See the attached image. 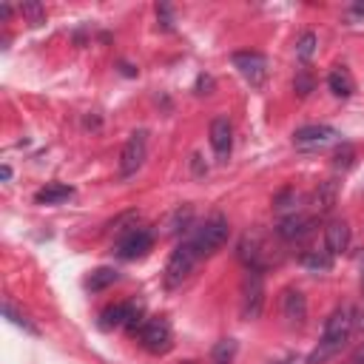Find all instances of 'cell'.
I'll return each instance as SVG.
<instances>
[{
  "label": "cell",
  "instance_id": "6da1fadb",
  "mask_svg": "<svg viewBox=\"0 0 364 364\" xmlns=\"http://www.w3.org/2000/svg\"><path fill=\"white\" fill-rule=\"evenodd\" d=\"M350 333H353V313H350L347 307H336V310L327 316L321 341H318V347L310 353L307 364H324L327 358H333L336 353H341V347L350 341Z\"/></svg>",
  "mask_w": 364,
  "mask_h": 364
},
{
  "label": "cell",
  "instance_id": "7a4b0ae2",
  "mask_svg": "<svg viewBox=\"0 0 364 364\" xmlns=\"http://www.w3.org/2000/svg\"><path fill=\"white\" fill-rule=\"evenodd\" d=\"M228 236H230L228 219H225V216H210L205 225L196 228V233H193L188 242H191V247L196 250V256L202 259V256H213V253L228 242Z\"/></svg>",
  "mask_w": 364,
  "mask_h": 364
},
{
  "label": "cell",
  "instance_id": "3957f363",
  "mask_svg": "<svg viewBox=\"0 0 364 364\" xmlns=\"http://www.w3.org/2000/svg\"><path fill=\"white\" fill-rule=\"evenodd\" d=\"M145 156H148V131H134L128 139H125V145H122V151H119V176L122 179H131L139 168H142V162H145Z\"/></svg>",
  "mask_w": 364,
  "mask_h": 364
},
{
  "label": "cell",
  "instance_id": "277c9868",
  "mask_svg": "<svg viewBox=\"0 0 364 364\" xmlns=\"http://www.w3.org/2000/svg\"><path fill=\"white\" fill-rule=\"evenodd\" d=\"M196 259H199V256H196V250L191 247V242L176 245V247L171 250V256H168V264H165V287H179V284L191 276Z\"/></svg>",
  "mask_w": 364,
  "mask_h": 364
},
{
  "label": "cell",
  "instance_id": "5b68a950",
  "mask_svg": "<svg viewBox=\"0 0 364 364\" xmlns=\"http://www.w3.org/2000/svg\"><path fill=\"white\" fill-rule=\"evenodd\" d=\"M341 134L333 125H301L293 131V145L299 151H321L327 145H336Z\"/></svg>",
  "mask_w": 364,
  "mask_h": 364
},
{
  "label": "cell",
  "instance_id": "8992f818",
  "mask_svg": "<svg viewBox=\"0 0 364 364\" xmlns=\"http://www.w3.org/2000/svg\"><path fill=\"white\" fill-rule=\"evenodd\" d=\"M264 307V279L262 270H247L245 282H242V316L247 321L259 318Z\"/></svg>",
  "mask_w": 364,
  "mask_h": 364
},
{
  "label": "cell",
  "instance_id": "52a82bcc",
  "mask_svg": "<svg viewBox=\"0 0 364 364\" xmlns=\"http://www.w3.org/2000/svg\"><path fill=\"white\" fill-rule=\"evenodd\" d=\"M154 245V233L148 228H131L128 233H122L117 239V256L119 259H139L151 250Z\"/></svg>",
  "mask_w": 364,
  "mask_h": 364
},
{
  "label": "cell",
  "instance_id": "ba28073f",
  "mask_svg": "<svg viewBox=\"0 0 364 364\" xmlns=\"http://www.w3.org/2000/svg\"><path fill=\"white\" fill-rule=\"evenodd\" d=\"M233 65H236V71H239L253 88H259V85L264 82V77H267V60H264V54H259V51H236V54H233Z\"/></svg>",
  "mask_w": 364,
  "mask_h": 364
},
{
  "label": "cell",
  "instance_id": "9c48e42d",
  "mask_svg": "<svg viewBox=\"0 0 364 364\" xmlns=\"http://www.w3.org/2000/svg\"><path fill=\"white\" fill-rule=\"evenodd\" d=\"M139 338H142V347L151 353H168L171 350V327L165 318H151L142 327Z\"/></svg>",
  "mask_w": 364,
  "mask_h": 364
},
{
  "label": "cell",
  "instance_id": "30bf717a",
  "mask_svg": "<svg viewBox=\"0 0 364 364\" xmlns=\"http://www.w3.org/2000/svg\"><path fill=\"white\" fill-rule=\"evenodd\" d=\"M282 316H284V321L290 327H301L307 321V299H304L301 290L287 287L282 293Z\"/></svg>",
  "mask_w": 364,
  "mask_h": 364
},
{
  "label": "cell",
  "instance_id": "8fae6325",
  "mask_svg": "<svg viewBox=\"0 0 364 364\" xmlns=\"http://www.w3.org/2000/svg\"><path fill=\"white\" fill-rule=\"evenodd\" d=\"M324 247H327L330 256H338L350 247V225L344 219H333L324 228Z\"/></svg>",
  "mask_w": 364,
  "mask_h": 364
},
{
  "label": "cell",
  "instance_id": "7c38bea8",
  "mask_svg": "<svg viewBox=\"0 0 364 364\" xmlns=\"http://www.w3.org/2000/svg\"><path fill=\"white\" fill-rule=\"evenodd\" d=\"M210 148L216 151L219 159H225L230 154V148H233V128H230L228 117H216L210 122Z\"/></svg>",
  "mask_w": 364,
  "mask_h": 364
},
{
  "label": "cell",
  "instance_id": "4fadbf2b",
  "mask_svg": "<svg viewBox=\"0 0 364 364\" xmlns=\"http://www.w3.org/2000/svg\"><path fill=\"white\" fill-rule=\"evenodd\" d=\"M313 225H316V219H313V216H304V213H290L287 219H282V222H279L276 233H279L282 239L293 242V239L307 236V233L313 230Z\"/></svg>",
  "mask_w": 364,
  "mask_h": 364
},
{
  "label": "cell",
  "instance_id": "5bb4252c",
  "mask_svg": "<svg viewBox=\"0 0 364 364\" xmlns=\"http://www.w3.org/2000/svg\"><path fill=\"white\" fill-rule=\"evenodd\" d=\"M134 310H136V304H111V307H105L102 313H100V327L102 330H114V327H122V324H128V318L134 316Z\"/></svg>",
  "mask_w": 364,
  "mask_h": 364
},
{
  "label": "cell",
  "instance_id": "9a60e30c",
  "mask_svg": "<svg viewBox=\"0 0 364 364\" xmlns=\"http://www.w3.org/2000/svg\"><path fill=\"white\" fill-rule=\"evenodd\" d=\"M74 196V188L71 185H63V182H48L46 188H40L34 193V199L40 205H60V202H68Z\"/></svg>",
  "mask_w": 364,
  "mask_h": 364
},
{
  "label": "cell",
  "instance_id": "2e32d148",
  "mask_svg": "<svg viewBox=\"0 0 364 364\" xmlns=\"http://www.w3.org/2000/svg\"><path fill=\"white\" fill-rule=\"evenodd\" d=\"M262 242H259V236H245L242 242H239V259L247 264V270H262Z\"/></svg>",
  "mask_w": 364,
  "mask_h": 364
},
{
  "label": "cell",
  "instance_id": "e0dca14e",
  "mask_svg": "<svg viewBox=\"0 0 364 364\" xmlns=\"http://www.w3.org/2000/svg\"><path fill=\"white\" fill-rule=\"evenodd\" d=\"M327 88H330L336 97L347 100V97L355 91V82H353V77H350V71H347V68H333V71H330V77H327Z\"/></svg>",
  "mask_w": 364,
  "mask_h": 364
},
{
  "label": "cell",
  "instance_id": "ac0fdd59",
  "mask_svg": "<svg viewBox=\"0 0 364 364\" xmlns=\"http://www.w3.org/2000/svg\"><path fill=\"white\" fill-rule=\"evenodd\" d=\"M301 264H304L307 270H313V273H324V270L333 267V256H330L327 250H310V253L301 256Z\"/></svg>",
  "mask_w": 364,
  "mask_h": 364
},
{
  "label": "cell",
  "instance_id": "d6986e66",
  "mask_svg": "<svg viewBox=\"0 0 364 364\" xmlns=\"http://www.w3.org/2000/svg\"><path fill=\"white\" fill-rule=\"evenodd\" d=\"M333 205H336V182L327 179V182L318 185V191H316V210H318V213H327Z\"/></svg>",
  "mask_w": 364,
  "mask_h": 364
},
{
  "label": "cell",
  "instance_id": "ffe728a7",
  "mask_svg": "<svg viewBox=\"0 0 364 364\" xmlns=\"http://www.w3.org/2000/svg\"><path fill=\"white\" fill-rule=\"evenodd\" d=\"M117 279H119V276H117V270H114V267H100V270H94V273L88 276V282H85V284H88L91 290H105V287H108V284H114Z\"/></svg>",
  "mask_w": 364,
  "mask_h": 364
},
{
  "label": "cell",
  "instance_id": "44dd1931",
  "mask_svg": "<svg viewBox=\"0 0 364 364\" xmlns=\"http://www.w3.org/2000/svg\"><path fill=\"white\" fill-rule=\"evenodd\" d=\"M233 355H236V341L233 338H222L210 353V364H230Z\"/></svg>",
  "mask_w": 364,
  "mask_h": 364
},
{
  "label": "cell",
  "instance_id": "7402d4cb",
  "mask_svg": "<svg viewBox=\"0 0 364 364\" xmlns=\"http://www.w3.org/2000/svg\"><path fill=\"white\" fill-rule=\"evenodd\" d=\"M316 34L313 31H304L301 37H299V43H296V54H299V60H310L313 57V51H316Z\"/></svg>",
  "mask_w": 364,
  "mask_h": 364
},
{
  "label": "cell",
  "instance_id": "603a6c76",
  "mask_svg": "<svg viewBox=\"0 0 364 364\" xmlns=\"http://www.w3.org/2000/svg\"><path fill=\"white\" fill-rule=\"evenodd\" d=\"M3 313H6V318H11V321H14L17 327H23L26 333H34V336H37V327H34V324H31V321H28V318H26L23 313H17L11 301H6V304H3Z\"/></svg>",
  "mask_w": 364,
  "mask_h": 364
},
{
  "label": "cell",
  "instance_id": "cb8c5ba5",
  "mask_svg": "<svg viewBox=\"0 0 364 364\" xmlns=\"http://www.w3.org/2000/svg\"><path fill=\"white\" fill-rule=\"evenodd\" d=\"M20 11L28 17V23H31V26H40V23L46 20V11H43V6H40V3H23V6H20Z\"/></svg>",
  "mask_w": 364,
  "mask_h": 364
},
{
  "label": "cell",
  "instance_id": "d4e9b609",
  "mask_svg": "<svg viewBox=\"0 0 364 364\" xmlns=\"http://www.w3.org/2000/svg\"><path fill=\"white\" fill-rule=\"evenodd\" d=\"M293 88H296V94H299V97H307V94L313 91V80H310V74H307V71H299V77H296Z\"/></svg>",
  "mask_w": 364,
  "mask_h": 364
},
{
  "label": "cell",
  "instance_id": "484cf974",
  "mask_svg": "<svg viewBox=\"0 0 364 364\" xmlns=\"http://www.w3.org/2000/svg\"><path fill=\"white\" fill-rule=\"evenodd\" d=\"M353 156H355V151H353L350 145H341V148L336 151V168H350V165H353Z\"/></svg>",
  "mask_w": 364,
  "mask_h": 364
},
{
  "label": "cell",
  "instance_id": "4316f807",
  "mask_svg": "<svg viewBox=\"0 0 364 364\" xmlns=\"http://www.w3.org/2000/svg\"><path fill=\"white\" fill-rule=\"evenodd\" d=\"M156 17H159V23H162V28H173V17H171V6H165V3H159V6H156Z\"/></svg>",
  "mask_w": 364,
  "mask_h": 364
},
{
  "label": "cell",
  "instance_id": "83f0119b",
  "mask_svg": "<svg viewBox=\"0 0 364 364\" xmlns=\"http://www.w3.org/2000/svg\"><path fill=\"white\" fill-rule=\"evenodd\" d=\"M353 316H355V318H353V327L364 330V310H361V307H355V310H353Z\"/></svg>",
  "mask_w": 364,
  "mask_h": 364
},
{
  "label": "cell",
  "instance_id": "f1b7e54d",
  "mask_svg": "<svg viewBox=\"0 0 364 364\" xmlns=\"http://www.w3.org/2000/svg\"><path fill=\"white\" fill-rule=\"evenodd\" d=\"M350 364H364V344H361V347H358V350L353 353V358H350Z\"/></svg>",
  "mask_w": 364,
  "mask_h": 364
},
{
  "label": "cell",
  "instance_id": "f546056e",
  "mask_svg": "<svg viewBox=\"0 0 364 364\" xmlns=\"http://www.w3.org/2000/svg\"><path fill=\"white\" fill-rule=\"evenodd\" d=\"M0 176L9 182V179H11V168H9V165H3V168H0Z\"/></svg>",
  "mask_w": 364,
  "mask_h": 364
},
{
  "label": "cell",
  "instance_id": "4dcf8cb0",
  "mask_svg": "<svg viewBox=\"0 0 364 364\" xmlns=\"http://www.w3.org/2000/svg\"><path fill=\"white\" fill-rule=\"evenodd\" d=\"M353 14H364V3H353Z\"/></svg>",
  "mask_w": 364,
  "mask_h": 364
},
{
  "label": "cell",
  "instance_id": "1f68e13d",
  "mask_svg": "<svg viewBox=\"0 0 364 364\" xmlns=\"http://www.w3.org/2000/svg\"><path fill=\"white\" fill-rule=\"evenodd\" d=\"M273 364H301L299 358H282V361H273Z\"/></svg>",
  "mask_w": 364,
  "mask_h": 364
},
{
  "label": "cell",
  "instance_id": "d6a6232c",
  "mask_svg": "<svg viewBox=\"0 0 364 364\" xmlns=\"http://www.w3.org/2000/svg\"><path fill=\"white\" fill-rule=\"evenodd\" d=\"M9 14H11V9H9V6H0V17H3V20H6V17H9Z\"/></svg>",
  "mask_w": 364,
  "mask_h": 364
}]
</instances>
